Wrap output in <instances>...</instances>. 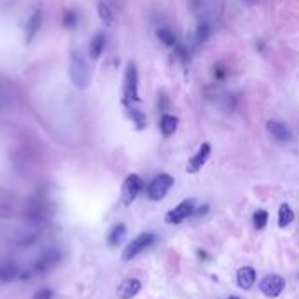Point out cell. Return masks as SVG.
Segmentation results:
<instances>
[{"mask_svg": "<svg viewBox=\"0 0 299 299\" xmlns=\"http://www.w3.org/2000/svg\"><path fill=\"white\" fill-rule=\"evenodd\" d=\"M177 128H179V117L172 116V114H163V117H161V121H159L161 135H163L164 139H170L173 133L177 131Z\"/></svg>", "mask_w": 299, "mask_h": 299, "instance_id": "obj_13", "label": "cell"}, {"mask_svg": "<svg viewBox=\"0 0 299 299\" xmlns=\"http://www.w3.org/2000/svg\"><path fill=\"white\" fill-rule=\"evenodd\" d=\"M229 299H240V297H236V296H231Z\"/></svg>", "mask_w": 299, "mask_h": 299, "instance_id": "obj_28", "label": "cell"}, {"mask_svg": "<svg viewBox=\"0 0 299 299\" xmlns=\"http://www.w3.org/2000/svg\"><path fill=\"white\" fill-rule=\"evenodd\" d=\"M123 102L124 105L139 104L140 94H139V70L133 61L126 65V74H124V88H123Z\"/></svg>", "mask_w": 299, "mask_h": 299, "instance_id": "obj_2", "label": "cell"}, {"mask_svg": "<svg viewBox=\"0 0 299 299\" xmlns=\"http://www.w3.org/2000/svg\"><path fill=\"white\" fill-rule=\"evenodd\" d=\"M266 128H268V131H270V135L277 142H282L283 144V142H289L292 139V133H290L289 126L285 123H282V121H275V119L268 121Z\"/></svg>", "mask_w": 299, "mask_h": 299, "instance_id": "obj_10", "label": "cell"}, {"mask_svg": "<svg viewBox=\"0 0 299 299\" xmlns=\"http://www.w3.org/2000/svg\"><path fill=\"white\" fill-rule=\"evenodd\" d=\"M98 14H100V19L104 21V25H112L114 21V16H112V11H110V7L107 6V4L100 2L98 4Z\"/></svg>", "mask_w": 299, "mask_h": 299, "instance_id": "obj_22", "label": "cell"}, {"mask_svg": "<svg viewBox=\"0 0 299 299\" xmlns=\"http://www.w3.org/2000/svg\"><path fill=\"white\" fill-rule=\"evenodd\" d=\"M19 277V268L16 262H4L0 264V280L2 282H13Z\"/></svg>", "mask_w": 299, "mask_h": 299, "instance_id": "obj_16", "label": "cell"}, {"mask_svg": "<svg viewBox=\"0 0 299 299\" xmlns=\"http://www.w3.org/2000/svg\"><path fill=\"white\" fill-rule=\"evenodd\" d=\"M224 76H226V72H224L222 69H217V74H215V77H217V79H222Z\"/></svg>", "mask_w": 299, "mask_h": 299, "instance_id": "obj_26", "label": "cell"}, {"mask_svg": "<svg viewBox=\"0 0 299 299\" xmlns=\"http://www.w3.org/2000/svg\"><path fill=\"white\" fill-rule=\"evenodd\" d=\"M294 220V212L287 203H282L278 208V227H287Z\"/></svg>", "mask_w": 299, "mask_h": 299, "instance_id": "obj_17", "label": "cell"}, {"mask_svg": "<svg viewBox=\"0 0 299 299\" xmlns=\"http://www.w3.org/2000/svg\"><path fill=\"white\" fill-rule=\"evenodd\" d=\"M208 37H210V26H208L207 23H200L194 34L196 44H205V42L208 41Z\"/></svg>", "mask_w": 299, "mask_h": 299, "instance_id": "obj_21", "label": "cell"}, {"mask_svg": "<svg viewBox=\"0 0 299 299\" xmlns=\"http://www.w3.org/2000/svg\"><path fill=\"white\" fill-rule=\"evenodd\" d=\"M173 182H175V180H173V177L168 175V173H159V175H156L147 187L149 200H152V202H159V200H163L164 196L168 194V191H170V187L173 186Z\"/></svg>", "mask_w": 299, "mask_h": 299, "instance_id": "obj_3", "label": "cell"}, {"mask_svg": "<svg viewBox=\"0 0 299 299\" xmlns=\"http://www.w3.org/2000/svg\"><path fill=\"white\" fill-rule=\"evenodd\" d=\"M154 242H156V236L152 233L139 235L135 240H131V242L126 245V249L123 250V261H131V259H135L137 255L142 254L145 249H149Z\"/></svg>", "mask_w": 299, "mask_h": 299, "instance_id": "obj_4", "label": "cell"}, {"mask_svg": "<svg viewBox=\"0 0 299 299\" xmlns=\"http://www.w3.org/2000/svg\"><path fill=\"white\" fill-rule=\"evenodd\" d=\"M208 212V205H203V207H200L198 210L192 212V215H205Z\"/></svg>", "mask_w": 299, "mask_h": 299, "instance_id": "obj_25", "label": "cell"}, {"mask_svg": "<svg viewBox=\"0 0 299 299\" xmlns=\"http://www.w3.org/2000/svg\"><path fill=\"white\" fill-rule=\"evenodd\" d=\"M236 282H238V287L249 290L255 282V270L252 266L240 268L238 273H236Z\"/></svg>", "mask_w": 299, "mask_h": 299, "instance_id": "obj_14", "label": "cell"}, {"mask_svg": "<svg viewBox=\"0 0 299 299\" xmlns=\"http://www.w3.org/2000/svg\"><path fill=\"white\" fill-rule=\"evenodd\" d=\"M259 289L266 297H278L285 289V280L280 275H268L259 283Z\"/></svg>", "mask_w": 299, "mask_h": 299, "instance_id": "obj_7", "label": "cell"}, {"mask_svg": "<svg viewBox=\"0 0 299 299\" xmlns=\"http://www.w3.org/2000/svg\"><path fill=\"white\" fill-rule=\"evenodd\" d=\"M34 299H53V292L49 289H41L35 292Z\"/></svg>", "mask_w": 299, "mask_h": 299, "instance_id": "obj_24", "label": "cell"}, {"mask_svg": "<svg viewBox=\"0 0 299 299\" xmlns=\"http://www.w3.org/2000/svg\"><path fill=\"white\" fill-rule=\"evenodd\" d=\"M255 2V0H247V4H254Z\"/></svg>", "mask_w": 299, "mask_h": 299, "instance_id": "obj_27", "label": "cell"}, {"mask_svg": "<svg viewBox=\"0 0 299 299\" xmlns=\"http://www.w3.org/2000/svg\"><path fill=\"white\" fill-rule=\"evenodd\" d=\"M60 259H61L60 249H58V247H51V249L44 250V254H42L41 257L37 259V262H35V271L42 273V271L51 270V268L56 264Z\"/></svg>", "mask_w": 299, "mask_h": 299, "instance_id": "obj_9", "label": "cell"}, {"mask_svg": "<svg viewBox=\"0 0 299 299\" xmlns=\"http://www.w3.org/2000/svg\"><path fill=\"white\" fill-rule=\"evenodd\" d=\"M142 283L137 278H126L124 282L119 283L117 287V297L119 299H133L140 292Z\"/></svg>", "mask_w": 299, "mask_h": 299, "instance_id": "obj_11", "label": "cell"}, {"mask_svg": "<svg viewBox=\"0 0 299 299\" xmlns=\"http://www.w3.org/2000/svg\"><path fill=\"white\" fill-rule=\"evenodd\" d=\"M124 236H126V226L124 224H116L109 233V245H112V247L121 245Z\"/></svg>", "mask_w": 299, "mask_h": 299, "instance_id": "obj_18", "label": "cell"}, {"mask_svg": "<svg viewBox=\"0 0 299 299\" xmlns=\"http://www.w3.org/2000/svg\"><path fill=\"white\" fill-rule=\"evenodd\" d=\"M268 224V212L266 210H257L254 214V227L257 231H262Z\"/></svg>", "mask_w": 299, "mask_h": 299, "instance_id": "obj_23", "label": "cell"}, {"mask_svg": "<svg viewBox=\"0 0 299 299\" xmlns=\"http://www.w3.org/2000/svg\"><path fill=\"white\" fill-rule=\"evenodd\" d=\"M192 212H194V200L192 198L182 200V202L177 205L173 210H170L167 215H164V222L167 224H180L187 217H191Z\"/></svg>", "mask_w": 299, "mask_h": 299, "instance_id": "obj_5", "label": "cell"}, {"mask_svg": "<svg viewBox=\"0 0 299 299\" xmlns=\"http://www.w3.org/2000/svg\"><path fill=\"white\" fill-rule=\"evenodd\" d=\"M126 107H128V116H129V119H131L133 123L137 124V128H139V129H144L145 126H147V117H145V114L140 112L139 109H133L131 105H126Z\"/></svg>", "mask_w": 299, "mask_h": 299, "instance_id": "obj_19", "label": "cell"}, {"mask_svg": "<svg viewBox=\"0 0 299 299\" xmlns=\"http://www.w3.org/2000/svg\"><path fill=\"white\" fill-rule=\"evenodd\" d=\"M41 25H42V11L37 9L34 14L30 16L28 23H26V35H25L26 42H30L31 39L37 35V31H39V28H41Z\"/></svg>", "mask_w": 299, "mask_h": 299, "instance_id": "obj_15", "label": "cell"}, {"mask_svg": "<svg viewBox=\"0 0 299 299\" xmlns=\"http://www.w3.org/2000/svg\"><path fill=\"white\" fill-rule=\"evenodd\" d=\"M105 42H107V39H105V35L102 34V31L93 35L91 42H89V46H88V54L91 60H98V58L102 56V53H104V49H105Z\"/></svg>", "mask_w": 299, "mask_h": 299, "instance_id": "obj_12", "label": "cell"}, {"mask_svg": "<svg viewBox=\"0 0 299 299\" xmlns=\"http://www.w3.org/2000/svg\"><path fill=\"white\" fill-rule=\"evenodd\" d=\"M70 79L77 89H86L91 81L89 65L79 49H72V53H70Z\"/></svg>", "mask_w": 299, "mask_h": 299, "instance_id": "obj_1", "label": "cell"}, {"mask_svg": "<svg viewBox=\"0 0 299 299\" xmlns=\"http://www.w3.org/2000/svg\"><path fill=\"white\" fill-rule=\"evenodd\" d=\"M210 152H212L210 144L200 145V149L196 151V154L187 161V164H186L187 173H198L200 170H202V168L205 167V163L208 161V157H210Z\"/></svg>", "mask_w": 299, "mask_h": 299, "instance_id": "obj_8", "label": "cell"}, {"mask_svg": "<svg viewBox=\"0 0 299 299\" xmlns=\"http://www.w3.org/2000/svg\"><path fill=\"white\" fill-rule=\"evenodd\" d=\"M156 35H157V39H159V42H163V44L167 46V47H175L177 46V39H175V35H173L172 30H168V28H157Z\"/></svg>", "mask_w": 299, "mask_h": 299, "instance_id": "obj_20", "label": "cell"}, {"mask_svg": "<svg viewBox=\"0 0 299 299\" xmlns=\"http://www.w3.org/2000/svg\"><path fill=\"white\" fill-rule=\"evenodd\" d=\"M142 191V179L137 173H131L124 179L123 191H121V202L123 205H131Z\"/></svg>", "mask_w": 299, "mask_h": 299, "instance_id": "obj_6", "label": "cell"}]
</instances>
